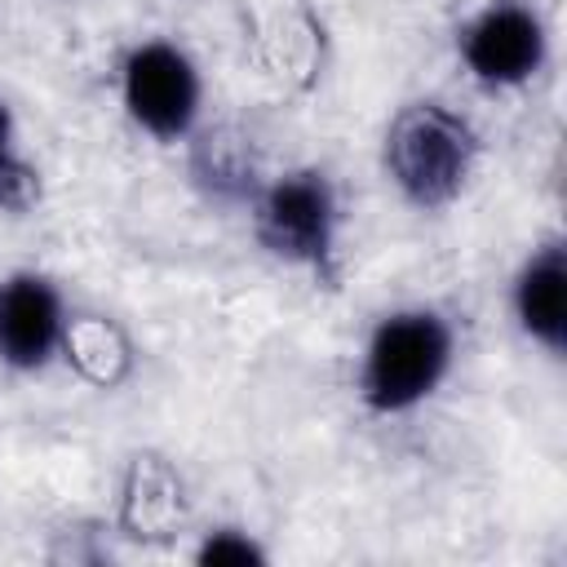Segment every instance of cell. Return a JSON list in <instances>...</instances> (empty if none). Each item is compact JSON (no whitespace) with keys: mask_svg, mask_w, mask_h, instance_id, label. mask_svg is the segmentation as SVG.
I'll list each match as a JSON object with an SVG mask.
<instances>
[{"mask_svg":"<svg viewBox=\"0 0 567 567\" xmlns=\"http://www.w3.org/2000/svg\"><path fill=\"white\" fill-rule=\"evenodd\" d=\"M27 190V168L13 151V115L0 102V204H18Z\"/></svg>","mask_w":567,"mask_h":567,"instance_id":"obj_9","label":"cell"},{"mask_svg":"<svg viewBox=\"0 0 567 567\" xmlns=\"http://www.w3.org/2000/svg\"><path fill=\"white\" fill-rule=\"evenodd\" d=\"M452 368V328L434 310L385 315L363 350L359 394L372 412H408L425 403Z\"/></svg>","mask_w":567,"mask_h":567,"instance_id":"obj_1","label":"cell"},{"mask_svg":"<svg viewBox=\"0 0 567 567\" xmlns=\"http://www.w3.org/2000/svg\"><path fill=\"white\" fill-rule=\"evenodd\" d=\"M261 244L292 261L319 270L337 244V195L323 173H288L257 204Z\"/></svg>","mask_w":567,"mask_h":567,"instance_id":"obj_4","label":"cell"},{"mask_svg":"<svg viewBox=\"0 0 567 567\" xmlns=\"http://www.w3.org/2000/svg\"><path fill=\"white\" fill-rule=\"evenodd\" d=\"M62 292L44 275L18 270L0 279V363L18 372L44 368L62 346Z\"/></svg>","mask_w":567,"mask_h":567,"instance_id":"obj_6","label":"cell"},{"mask_svg":"<svg viewBox=\"0 0 567 567\" xmlns=\"http://www.w3.org/2000/svg\"><path fill=\"white\" fill-rule=\"evenodd\" d=\"M385 168L403 199L416 208H439L461 195L474 168V133L447 106H408L385 137Z\"/></svg>","mask_w":567,"mask_h":567,"instance_id":"obj_2","label":"cell"},{"mask_svg":"<svg viewBox=\"0 0 567 567\" xmlns=\"http://www.w3.org/2000/svg\"><path fill=\"white\" fill-rule=\"evenodd\" d=\"M514 315L527 337L549 350H563L567 337V257L558 244L532 252L514 279Z\"/></svg>","mask_w":567,"mask_h":567,"instance_id":"obj_7","label":"cell"},{"mask_svg":"<svg viewBox=\"0 0 567 567\" xmlns=\"http://www.w3.org/2000/svg\"><path fill=\"white\" fill-rule=\"evenodd\" d=\"M120 97H124L128 120L142 133H151L159 142H173L199 115V71L177 44L146 40L124 58Z\"/></svg>","mask_w":567,"mask_h":567,"instance_id":"obj_3","label":"cell"},{"mask_svg":"<svg viewBox=\"0 0 567 567\" xmlns=\"http://www.w3.org/2000/svg\"><path fill=\"white\" fill-rule=\"evenodd\" d=\"M204 567H252V563H266L261 545L244 532H208L199 554H195Z\"/></svg>","mask_w":567,"mask_h":567,"instance_id":"obj_8","label":"cell"},{"mask_svg":"<svg viewBox=\"0 0 567 567\" xmlns=\"http://www.w3.org/2000/svg\"><path fill=\"white\" fill-rule=\"evenodd\" d=\"M461 58L483 84H523L545 62V27L527 4L496 0L461 31Z\"/></svg>","mask_w":567,"mask_h":567,"instance_id":"obj_5","label":"cell"}]
</instances>
